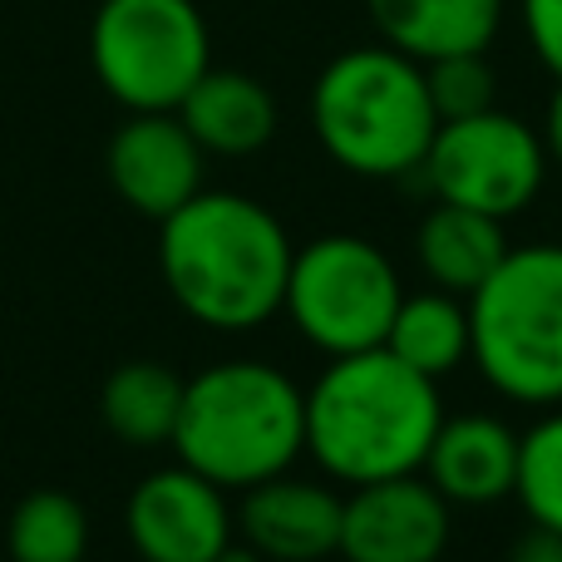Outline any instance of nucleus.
Segmentation results:
<instances>
[{
	"instance_id": "nucleus-10",
	"label": "nucleus",
	"mask_w": 562,
	"mask_h": 562,
	"mask_svg": "<svg viewBox=\"0 0 562 562\" xmlns=\"http://www.w3.org/2000/svg\"><path fill=\"white\" fill-rule=\"evenodd\" d=\"M445 548L449 498L419 474L356 484L340 504V558L346 562H439Z\"/></svg>"
},
{
	"instance_id": "nucleus-8",
	"label": "nucleus",
	"mask_w": 562,
	"mask_h": 562,
	"mask_svg": "<svg viewBox=\"0 0 562 562\" xmlns=\"http://www.w3.org/2000/svg\"><path fill=\"white\" fill-rule=\"evenodd\" d=\"M419 173L439 203L474 207L488 217H518L548 178V148L538 128L494 104L484 114L445 119L429 138Z\"/></svg>"
},
{
	"instance_id": "nucleus-22",
	"label": "nucleus",
	"mask_w": 562,
	"mask_h": 562,
	"mask_svg": "<svg viewBox=\"0 0 562 562\" xmlns=\"http://www.w3.org/2000/svg\"><path fill=\"white\" fill-rule=\"evenodd\" d=\"M518 15H524V35L538 65L562 79V0H518Z\"/></svg>"
},
{
	"instance_id": "nucleus-9",
	"label": "nucleus",
	"mask_w": 562,
	"mask_h": 562,
	"mask_svg": "<svg viewBox=\"0 0 562 562\" xmlns=\"http://www.w3.org/2000/svg\"><path fill=\"white\" fill-rule=\"evenodd\" d=\"M124 528L144 562H213L233 543L237 518L227 508V488L178 459L173 469H154L134 484Z\"/></svg>"
},
{
	"instance_id": "nucleus-5",
	"label": "nucleus",
	"mask_w": 562,
	"mask_h": 562,
	"mask_svg": "<svg viewBox=\"0 0 562 562\" xmlns=\"http://www.w3.org/2000/svg\"><path fill=\"white\" fill-rule=\"evenodd\" d=\"M469 360L514 405H562V247H508L469 296Z\"/></svg>"
},
{
	"instance_id": "nucleus-25",
	"label": "nucleus",
	"mask_w": 562,
	"mask_h": 562,
	"mask_svg": "<svg viewBox=\"0 0 562 562\" xmlns=\"http://www.w3.org/2000/svg\"><path fill=\"white\" fill-rule=\"evenodd\" d=\"M213 562H267V558L257 553V548L243 538V543H227V548H223V553H217Z\"/></svg>"
},
{
	"instance_id": "nucleus-3",
	"label": "nucleus",
	"mask_w": 562,
	"mask_h": 562,
	"mask_svg": "<svg viewBox=\"0 0 562 562\" xmlns=\"http://www.w3.org/2000/svg\"><path fill=\"white\" fill-rule=\"evenodd\" d=\"M173 449L227 494L267 484L306 454V390L267 360H217L183 380Z\"/></svg>"
},
{
	"instance_id": "nucleus-6",
	"label": "nucleus",
	"mask_w": 562,
	"mask_h": 562,
	"mask_svg": "<svg viewBox=\"0 0 562 562\" xmlns=\"http://www.w3.org/2000/svg\"><path fill=\"white\" fill-rule=\"evenodd\" d=\"M89 65L128 114L178 109L213 69V35L198 0H99L89 20Z\"/></svg>"
},
{
	"instance_id": "nucleus-1",
	"label": "nucleus",
	"mask_w": 562,
	"mask_h": 562,
	"mask_svg": "<svg viewBox=\"0 0 562 562\" xmlns=\"http://www.w3.org/2000/svg\"><path fill=\"white\" fill-rule=\"evenodd\" d=\"M291 247L272 207L243 193H198L158 223V272L173 301L213 330H252L286 301Z\"/></svg>"
},
{
	"instance_id": "nucleus-7",
	"label": "nucleus",
	"mask_w": 562,
	"mask_h": 562,
	"mask_svg": "<svg viewBox=\"0 0 562 562\" xmlns=\"http://www.w3.org/2000/svg\"><path fill=\"white\" fill-rule=\"evenodd\" d=\"M400 296L405 291H400L395 262L375 243L330 233L296 247L281 311L306 346L326 356H356V350L385 346Z\"/></svg>"
},
{
	"instance_id": "nucleus-13",
	"label": "nucleus",
	"mask_w": 562,
	"mask_h": 562,
	"mask_svg": "<svg viewBox=\"0 0 562 562\" xmlns=\"http://www.w3.org/2000/svg\"><path fill=\"white\" fill-rule=\"evenodd\" d=\"M419 474L449 498V508L504 504L518 484V435L494 415H449Z\"/></svg>"
},
{
	"instance_id": "nucleus-14",
	"label": "nucleus",
	"mask_w": 562,
	"mask_h": 562,
	"mask_svg": "<svg viewBox=\"0 0 562 562\" xmlns=\"http://www.w3.org/2000/svg\"><path fill=\"white\" fill-rule=\"evenodd\" d=\"M178 119L203 144V154L247 158L262 154L277 134V99L257 75L243 69H207L178 104Z\"/></svg>"
},
{
	"instance_id": "nucleus-19",
	"label": "nucleus",
	"mask_w": 562,
	"mask_h": 562,
	"mask_svg": "<svg viewBox=\"0 0 562 562\" xmlns=\"http://www.w3.org/2000/svg\"><path fill=\"white\" fill-rule=\"evenodd\" d=\"M10 562H85L89 514L65 488H30L5 524Z\"/></svg>"
},
{
	"instance_id": "nucleus-4",
	"label": "nucleus",
	"mask_w": 562,
	"mask_h": 562,
	"mask_svg": "<svg viewBox=\"0 0 562 562\" xmlns=\"http://www.w3.org/2000/svg\"><path fill=\"white\" fill-rule=\"evenodd\" d=\"M311 128L321 148L356 178L419 173L439 128L425 65L385 40L340 49L311 85Z\"/></svg>"
},
{
	"instance_id": "nucleus-11",
	"label": "nucleus",
	"mask_w": 562,
	"mask_h": 562,
	"mask_svg": "<svg viewBox=\"0 0 562 562\" xmlns=\"http://www.w3.org/2000/svg\"><path fill=\"white\" fill-rule=\"evenodd\" d=\"M203 144L188 134L178 109H148L128 114L114 128L104 154L109 188L124 198L134 213L164 223L168 213L203 193Z\"/></svg>"
},
{
	"instance_id": "nucleus-2",
	"label": "nucleus",
	"mask_w": 562,
	"mask_h": 562,
	"mask_svg": "<svg viewBox=\"0 0 562 562\" xmlns=\"http://www.w3.org/2000/svg\"><path fill=\"white\" fill-rule=\"evenodd\" d=\"M439 425V380L385 346L330 356L326 375L306 390V454L350 488L419 474Z\"/></svg>"
},
{
	"instance_id": "nucleus-15",
	"label": "nucleus",
	"mask_w": 562,
	"mask_h": 562,
	"mask_svg": "<svg viewBox=\"0 0 562 562\" xmlns=\"http://www.w3.org/2000/svg\"><path fill=\"white\" fill-rule=\"evenodd\" d=\"M504 5L508 0H366L375 35L419 65L488 49L504 25Z\"/></svg>"
},
{
	"instance_id": "nucleus-12",
	"label": "nucleus",
	"mask_w": 562,
	"mask_h": 562,
	"mask_svg": "<svg viewBox=\"0 0 562 562\" xmlns=\"http://www.w3.org/2000/svg\"><path fill=\"white\" fill-rule=\"evenodd\" d=\"M340 504L326 484L277 474L243 488L237 533L267 562H321L340 553Z\"/></svg>"
},
{
	"instance_id": "nucleus-18",
	"label": "nucleus",
	"mask_w": 562,
	"mask_h": 562,
	"mask_svg": "<svg viewBox=\"0 0 562 562\" xmlns=\"http://www.w3.org/2000/svg\"><path fill=\"white\" fill-rule=\"evenodd\" d=\"M469 346H474L469 301H459L454 291H439V286L400 296L385 350H395L405 366H415L429 380H445L449 370H459L469 360Z\"/></svg>"
},
{
	"instance_id": "nucleus-24",
	"label": "nucleus",
	"mask_w": 562,
	"mask_h": 562,
	"mask_svg": "<svg viewBox=\"0 0 562 562\" xmlns=\"http://www.w3.org/2000/svg\"><path fill=\"white\" fill-rule=\"evenodd\" d=\"M543 148H548V164H558L562 168V79H558V89L548 94V109H543Z\"/></svg>"
},
{
	"instance_id": "nucleus-23",
	"label": "nucleus",
	"mask_w": 562,
	"mask_h": 562,
	"mask_svg": "<svg viewBox=\"0 0 562 562\" xmlns=\"http://www.w3.org/2000/svg\"><path fill=\"white\" fill-rule=\"evenodd\" d=\"M508 562H562V533L543 524H528V533L514 538V548H508Z\"/></svg>"
},
{
	"instance_id": "nucleus-16",
	"label": "nucleus",
	"mask_w": 562,
	"mask_h": 562,
	"mask_svg": "<svg viewBox=\"0 0 562 562\" xmlns=\"http://www.w3.org/2000/svg\"><path fill=\"white\" fill-rule=\"evenodd\" d=\"M415 257L439 291L474 296L508 257L504 217H488V213H474V207L439 203L435 198V207L425 213V223L415 233Z\"/></svg>"
},
{
	"instance_id": "nucleus-20",
	"label": "nucleus",
	"mask_w": 562,
	"mask_h": 562,
	"mask_svg": "<svg viewBox=\"0 0 562 562\" xmlns=\"http://www.w3.org/2000/svg\"><path fill=\"white\" fill-rule=\"evenodd\" d=\"M518 504L528 524H543L562 533V409L538 419L528 435H518Z\"/></svg>"
},
{
	"instance_id": "nucleus-21",
	"label": "nucleus",
	"mask_w": 562,
	"mask_h": 562,
	"mask_svg": "<svg viewBox=\"0 0 562 562\" xmlns=\"http://www.w3.org/2000/svg\"><path fill=\"white\" fill-rule=\"evenodd\" d=\"M484 55L488 49H464V55H445V59H429L425 65V85H429V99H435L439 124L494 109L498 75Z\"/></svg>"
},
{
	"instance_id": "nucleus-17",
	"label": "nucleus",
	"mask_w": 562,
	"mask_h": 562,
	"mask_svg": "<svg viewBox=\"0 0 562 562\" xmlns=\"http://www.w3.org/2000/svg\"><path fill=\"white\" fill-rule=\"evenodd\" d=\"M178 409H183V375L164 360H124L99 390L104 429L138 449L173 445Z\"/></svg>"
}]
</instances>
